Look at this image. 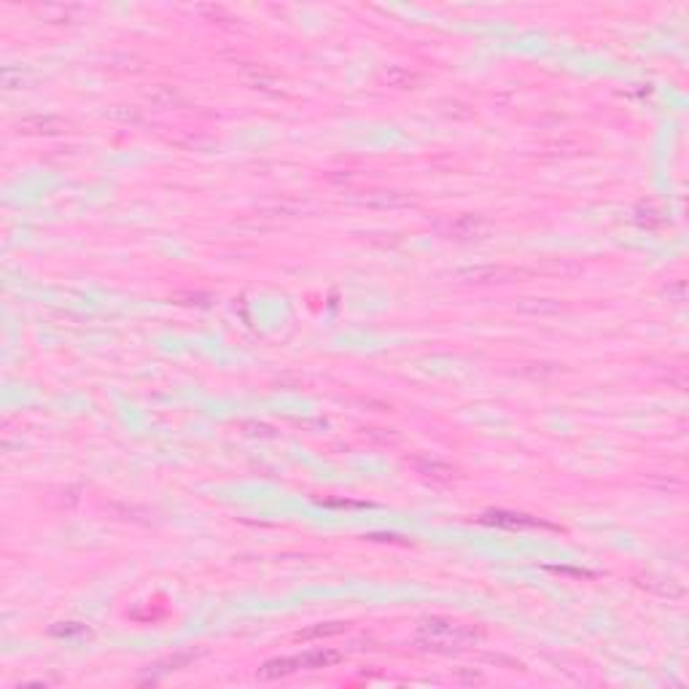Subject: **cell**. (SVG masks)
<instances>
[{"instance_id":"cell-2","label":"cell","mask_w":689,"mask_h":689,"mask_svg":"<svg viewBox=\"0 0 689 689\" xmlns=\"http://www.w3.org/2000/svg\"><path fill=\"white\" fill-rule=\"evenodd\" d=\"M485 523H496V525H507V528H520V525H547V523H539V520H530L525 514H507V512H493L482 517ZM552 528V525H547Z\"/></svg>"},{"instance_id":"cell-3","label":"cell","mask_w":689,"mask_h":689,"mask_svg":"<svg viewBox=\"0 0 689 689\" xmlns=\"http://www.w3.org/2000/svg\"><path fill=\"white\" fill-rule=\"evenodd\" d=\"M347 625H334V628H315V630H307L302 633L299 638H312V635H337V633H342Z\"/></svg>"},{"instance_id":"cell-1","label":"cell","mask_w":689,"mask_h":689,"mask_svg":"<svg viewBox=\"0 0 689 689\" xmlns=\"http://www.w3.org/2000/svg\"><path fill=\"white\" fill-rule=\"evenodd\" d=\"M342 663V654L340 651H331V649H312V651H304L296 657H280V660H269L259 668V679H280L288 673H296V670H315V668H328V665H337Z\"/></svg>"}]
</instances>
